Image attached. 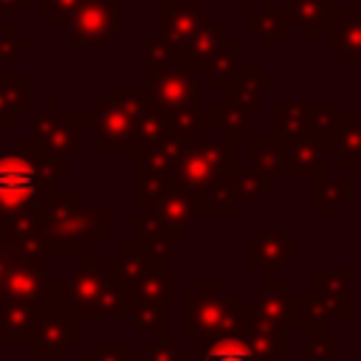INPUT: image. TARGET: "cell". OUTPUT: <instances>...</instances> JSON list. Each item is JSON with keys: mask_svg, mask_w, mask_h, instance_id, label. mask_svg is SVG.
I'll return each mask as SVG.
<instances>
[{"mask_svg": "<svg viewBox=\"0 0 361 361\" xmlns=\"http://www.w3.org/2000/svg\"><path fill=\"white\" fill-rule=\"evenodd\" d=\"M234 68H237V42H234L231 37H226V39L220 42L217 54L212 56L209 68H206L209 85H212L214 90H220V87H223V82H226V79L234 73Z\"/></svg>", "mask_w": 361, "mask_h": 361, "instance_id": "28", "label": "cell"}, {"mask_svg": "<svg viewBox=\"0 0 361 361\" xmlns=\"http://www.w3.org/2000/svg\"><path fill=\"white\" fill-rule=\"evenodd\" d=\"M85 0H42V23L45 25H62L76 17Z\"/></svg>", "mask_w": 361, "mask_h": 361, "instance_id": "30", "label": "cell"}, {"mask_svg": "<svg viewBox=\"0 0 361 361\" xmlns=\"http://www.w3.org/2000/svg\"><path fill=\"white\" fill-rule=\"evenodd\" d=\"M116 226H118V217H113L104 203L82 206V192L51 189L39 209L37 251L73 254L87 240H104L110 234V228H116Z\"/></svg>", "mask_w": 361, "mask_h": 361, "instance_id": "2", "label": "cell"}, {"mask_svg": "<svg viewBox=\"0 0 361 361\" xmlns=\"http://www.w3.org/2000/svg\"><path fill=\"white\" fill-rule=\"evenodd\" d=\"M56 189L42 172L31 138H20L14 152H0V240L6 245L37 251L39 209Z\"/></svg>", "mask_w": 361, "mask_h": 361, "instance_id": "1", "label": "cell"}, {"mask_svg": "<svg viewBox=\"0 0 361 361\" xmlns=\"http://www.w3.org/2000/svg\"><path fill=\"white\" fill-rule=\"evenodd\" d=\"M31 110V76L0 73V127H17L20 116Z\"/></svg>", "mask_w": 361, "mask_h": 361, "instance_id": "17", "label": "cell"}, {"mask_svg": "<svg viewBox=\"0 0 361 361\" xmlns=\"http://www.w3.org/2000/svg\"><path fill=\"white\" fill-rule=\"evenodd\" d=\"M274 85H276V79L271 73H265L262 65H257V62H237L234 73L220 87V99L234 102L248 116H254V113H262V90L274 87Z\"/></svg>", "mask_w": 361, "mask_h": 361, "instance_id": "10", "label": "cell"}, {"mask_svg": "<svg viewBox=\"0 0 361 361\" xmlns=\"http://www.w3.org/2000/svg\"><path fill=\"white\" fill-rule=\"evenodd\" d=\"M180 147H183V141L172 138L169 144H164V147H158V149L133 152V175H152V178H161V180H166L169 189H172V175H175V166H178Z\"/></svg>", "mask_w": 361, "mask_h": 361, "instance_id": "23", "label": "cell"}, {"mask_svg": "<svg viewBox=\"0 0 361 361\" xmlns=\"http://www.w3.org/2000/svg\"><path fill=\"white\" fill-rule=\"evenodd\" d=\"M28 48H31V37L20 34L17 23H6V28L0 31V62L14 65L20 59V54Z\"/></svg>", "mask_w": 361, "mask_h": 361, "instance_id": "29", "label": "cell"}, {"mask_svg": "<svg viewBox=\"0 0 361 361\" xmlns=\"http://www.w3.org/2000/svg\"><path fill=\"white\" fill-rule=\"evenodd\" d=\"M248 152H251V166L265 175L268 180H279L285 178V169H282V149L276 147L274 138H248Z\"/></svg>", "mask_w": 361, "mask_h": 361, "instance_id": "27", "label": "cell"}, {"mask_svg": "<svg viewBox=\"0 0 361 361\" xmlns=\"http://www.w3.org/2000/svg\"><path fill=\"white\" fill-rule=\"evenodd\" d=\"M82 127H87V116H79V113H56L54 102L45 99L42 102V110L31 121L28 138L34 144H39L42 149H48V152H56V155L71 158V155H79L82 152Z\"/></svg>", "mask_w": 361, "mask_h": 361, "instance_id": "7", "label": "cell"}, {"mask_svg": "<svg viewBox=\"0 0 361 361\" xmlns=\"http://www.w3.org/2000/svg\"><path fill=\"white\" fill-rule=\"evenodd\" d=\"M197 203L192 195L186 192H172L166 195L164 200L152 203L147 209V214L135 217L133 226H135V240L133 243H147V240H155V243H175L180 240L189 228H195L197 223Z\"/></svg>", "mask_w": 361, "mask_h": 361, "instance_id": "5", "label": "cell"}, {"mask_svg": "<svg viewBox=\"0 0 361 361\" xmlns=\"http://www.w3.org/2000/svg\"><path fill=\"white\" fill-rule=\"evenodd\" d=\"M341 121V104L336 99H310L307 102V138L322 147V152L333 155L336 130Z\"/></svg>", "mask_w": 361, "mask_h": 361, "instance_id": "16", "label": "cell"}, {"mask_svg": "<svg viewBox=\"0 0 361 361\" xmlns=\"http://www.w3.org/2000/svg\"><path fill=\"white\" fill-rule=\"evenodd\" d=\"M234 141L228 138H214V141H203V138H192L183 141L180 155H178V166L172 175V192H186V195H200L209 186H214L228 166H234Z\"/></svg>", "mask_w": 361, "mask_h": 361, "instance_id": "4", "label": "cell"}, {"mask_svg": "<svg viewBox=\"0 0 361 361\" xmlns=\"http://www.w3.org/2000/svg\"><path fill=\"white\" fill-rule=\"evenodd\" d=\"M288 34V14L276 0H259V8L248 11V37L259 39L262 51H274L276 42Z\"/></svg>", "mask_w": 361, "mask_h": 361, "instance_id": "15", "label": "cell"}, {"mask_svg": "<svg viewBox=\"0 0 361 361\" xmlns=\"http://www.w3.org/2000/svg\"><path fill=\"white\" fill-rule=\"evenodd\" d=\"M307 133V102L276 99L274 102V141L285 152Z\"/></svg>", "mask_w": 361, "mask_h": 361, "instance_id": "18", "label": "cell"}, {"mask_svg": "<svg viewBox=\"0 0 361 361\" xmlns=\"http://www.w3.org/2000/svg\"><path fill=\"white\" fill-rule=\"evenodd\" d=\"M324 152L316 141H310L307 135H302L296 144H290L285 152H282V169H285V178H305V180H313L316 172L324 169Z\"/></svg>", "mask_w": 361, "mask_h": 361, "instance_id": "22", "label": "cell"}, {"mask_svg": "<svg viewBox=\"0 0 361 361\" xmlns=\"http://www.w3.org/2000/svg\"><path fill=\"white\" fill-rule=\"evenodd\" d=\"M237 11H251V0H231Z\"/></svg>", "mask_w": 361, "mask_h": 361, "instance_id": "33", "label": "cell"}, {"mask_svg": "<svg viewBox=\"0 0 361 361\" xmlns=\"http://www.w3.org/2000/svg\"><path fill=\"white\" fill-rule=\"evenodd\" d=\"M288 23L299 28L307 39H327L341 14L338 0H285Z\"/></svg>", "mask_w": 361, "mask_h": 361, "instance_id": "12", "label": "cell"}, {"mask_svg": "<svg viewBox=\"0 0 361 361\" xmlns=\"http://www.w3.org/2000/svg\"><path fill=\"white\" fill-rule=\"evenodd\" d=\"M203 124H214L223 130V138L228 141H245L248 133H251V116L234 104V102H226V99H212L209 104V113H200V127Z\"/></svg>", "mask_w": 361, "mask_h": 361, "instance_id": "20", "label": "cell"}, {"mask_svg": "<svg viewBox=\"0 0 361 361\" xmlns=\"http://www.w3.org/2000/svg\"><path fill=\"white\" fill-rule=\"evenodd\" d=\"M212 14L197 6V0H158V23L161 37L172 42L178 51L180 45L209 20Z\"/></svg>", "mask_w": 361, "mask_h": 361, "instance_id": "11", "label": "cell"}, {"mask_svg": "<svg viewBox=\"0 0 361 361\" xmlns=\"http://www.w3.org/2000/svg\"><path fill=\"white\" fill-rule=\"evenodd\" d=\"M248 243H251V265L262 268V271H271V268L282 265L290 254L299 251V245L293 240H288V231H282V228H276V231L254 228L248 234Z\"/></svg>", "mask_w": 361, "mask_h": 361, "instance_id": "14", "label": "cell"}, {"mask_svg": "<svg viewBox=\"0 0 361 361\" xmlns=\"http://www.w3.org/2000/svg\"><path fill=\"white\" fill-rule=\"evenodd\" d=\"M31 8V0H0V11L6 14H23Z\"/></svg>", "mask_w": 361, "mask_h": 361, "instance_id": "32", "label": "cell"}, {"mask_svg": "<svg viewBox=\"0 0 361 361\" xmlns=\"http://www.w3.org/2000/svg\"><path fill=\"white\" fill-rule=\"evenodd\" d=\"M223 39H226L223 25L209 17V20L180 45L178 56H180V62H183L195 76H206V68H209V62H212V56L217 54V48H220Z\"/></svg>", "mask_w": 361, "mask_h": 361, "instance_id": "13", "label": "cell"}, {"mask_svg": "<svg viewBox=\"0 0 361 361\" xmlns=\"http://www.w3.org/2000/svg\"><path fill=\"white\" fill-rule=\"evenodd\" d=\"M333 158L338 166H361V113H341Z\"/></svg>", "mask_w": 361, "mask_h": 361, "instance_id": "24", "label": "cell"}, {"mask_svg": "<svg viewBox=\"0 0 361 361\" xmlns=\"http://www.w3.org/2000/svg\"><path fill=\"white\" fill-rule=\"evenodd\" d=\"M324 48L336 54L338 62L361 65V11H341L336 28L324 39Z\"/></svg>", "mask_w": 361, "mask_h": 361, "instance_id": "19", "label": "cell"}, {"mask_svg": "<svg viewBox=\"0 0 361 361\" xmlns=\"http://www.w3.org/2000/svg\"><path fill=\"white\" fill-rule=\"evenodd\" d=\"M149 93L161 104V110L169 118L172 138L192 141L200 130V113H197V76L175 56L172 62L161 68H144Z\"/></svg>", "mask_w": 361, "mask_h": 361, "instance_id": "3", "label": "cell"}, {"mask_svg": "<svg viewBox=\"0 0 361 361\" xmlns=\"http://www.w3.org/2000/svg\"><path fill=\"white\" fill-rule=\"evenodd\" d=\"M175 56H178V48L172 42H166L164 37L144 42V68H161V65L172 62Z\"/></svg>", "mask_w": 361, "mask_h": 361, "instance_id": "31", "label": "cell"}, {"mask_svg": "<svg viewBox=\"0 0 361 361\" xmlns=\"http://www.w3.org/2000/svg\"><path fill=\"white\" fill-rule=\"evenodd\" d=\"M121 104H124L130 124H133L135 152H149V149H158V147L172 141L169 118L147 87L121 90Z\"/></svg>", "mask_w": 361, "mask_h": 361, "instance_id": "8", "label": "cell"}, {"mask_svg": "<svg viewBox=\"0 0 361 361\" xmlns=\"http://www.w3.org/2000/svg\"><path fill=\"white\" fill-rule=\"evenodd\" d=\"M310 200L316 206H322L330 217L338 214V209L344 203L353 200V180L350 178H327V172H316L313 186H310Z\"/></svg>", "mask_w": 361, "mask_h": 361, "instance_id": "25", "label": "cell"}, {"mask_svg": "<svg viewBox=\"0 0 361 361\" xmlns=\"http://www.w3.org/2000/svg\"><path fill=\"white\" fill-rule=\"evenodd\" d=\"M223 183L228 186L231 197L237 203H262V195L274 189V180H268L265 175H259L251 164H234L226 169Z\"/></svg>", "mask_w": 361, "mask_h": 361, "instance_id": "21", "label": "cell"}, {"mask_svg": "<svg viewBox=\"0 0 361 361\" xmlns=\"http://www.w3.org/2000/svg\"><path fill=\"white\" fill-rule=\"evenodd\" d=\"M118 17H121V0H85L76 17L71 20L68 48L71 51L104 48L118 31Z\"/></svg>", "mask_w": 361, "mask_h": 361, "instance_id": "9", "label": "cell"}, {"mask_svg": "<svg viewBox=\"0 0 361 361\" xmlns=\"http://www.w3.org/2000/svg\"><path fill=\"white\" fill-rule=\"evenodd\" d=\"M87 127L93 130V149L96 152H135L133 124L121 104V87H110L104 99L93 102V110L87 113Z\"/></svg>", "mask_w": 361, "mask_h": 361, "instance_id": "6", "label": "cell"}, {"mask_svg": "<svg viewBox=\"0 0 361 361\" xmlns=\"http://www.w3.org/2000/svg\"><path fill=\"white\" fill-rule=\"evenodd\" d=\"M200 361H257L254 347L237 333H217L200 347Z\"/></svg>", "mask_w": 361, "mask_h": 361, "instance_id": "26", "label": "cell"}]
</instances>
